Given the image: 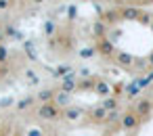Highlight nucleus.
<instances>
[{"label":"nucleus","mask_w":153,"mask_h":136,"mask_svg":"<svg viewBox=\"0 0 153 136\" xmlns=\"http://www.w3.org/2000/svg\"><path fill=\"white\" fill-rule=\"evenodd\" d=\"M105 117H107V111H105L101 105H94V107H90V109H88V113H86V119H88L90 123H94V126H99V123H105Z\"/></svg>","instance_id":"6"},{"label":"nucleus","mask_w":153,"mask_h":136,"mask_svg":"<svg viewBox=\"0 0 153 136\" xmlns=\"http://www.w3.org/2000/svg\"><path fill=\"white\" fill-rule=\"evenodd\" d=\"M53 103L57 105V107H61V109H67V107H71L74 105V98H71V94H67V92H63V90H55V96H53Z\"/></svg>","instance_id":"9"},{"label":"nucleus","mask_w":153,"mask_h":136,"mask_svg":"<svg viewBox=\"0 0 153 136\" xmlns=\"http://www.w3.org/2000/svg\"><path fill=\"white\" fill-rule=\"evenodd\" d=\"M147 65H149V69H153V50L147 55Z\"/></svg>","instance_id":"28"},{"label":"nucleus","mask_w":153,"mask_h":136,"mask_svg":"<svg viewBox=\"0 0 153 136\" xmlns=\"http://www.w3.org/2000/svg\"><path fill=\"white\" fill-rule=\"evenodd\" d=\"M115 65H120V67H124V69H130L132 65H134V57L130 55V52H126V50H117L115 52V57L111 59Z\"/></svg>","instance_id":"7"},{"label":"nucleus","mask_w":153,"mask_h":136,"mask_svg":"<svg viewBox=\"0 0 153 136\" xmlns=\"http://www.w3.org/2000/svg\"><path fill=\"white\" fill-rule=\"evenodd\" d=\"M15 101L13 98H4V101H0V107H2V109H7V107H11Z\"/></svg>","instance_id":"27"},{"label":"nucleus","mask_w":153,"mask_h":136,"mask_svg":"<svg viewBox=\"0 0 153 136\" xmlns=\"http://www.w3.org/2000/svg\"><path fill=\"white\" fill-rule=\"evenodd\" d=\"M0 67H2V63H0Z\"/></svg>","instance_id":"35"},{"label":"nucleus","mask_w":153,"mask_h":136,"mask_svg":"<svg viewBox=\"0 0 153 136\" xmlns=\"http://www.w3.org/2000/svg\"><path fill=\"white\" fill-rule=\"evenodd\" d=\"M124 94H126L128 98H134V96H138V94H140V86H138V82H132V84H128Z\"/></svg>","instance_id":"18"},{"label":"nucleus","mask_w":153,"mask_h":136,"mask_svg":"<svg viewBox=\"0 0 153 136\" xmlns=\"http://www.w3.org/2000/svg\"><path fill=\"white\" fill-rule=\"evenodd\" d=\"M80 2H92V0H80Z\"/></svg>","instance_id":"34"},{"label":"nucleus","mask_w":153,"mask_h":136,"mask_svg":"<svg viewBox=\"0 0 153 136\" xmlns=\"http://www.w3.org/2000/svg\"><path fill=\"white\" fill-rule=\"evenodd\" d=\"M94 82H97V78H82L78 82L76 92H92L94 90Z\"/></svg>","instance_id":"14"},{"label":"nucleus","mask_w":153,"mask_h":136,"mask_svg":"<svg viewBox=\"0 0 153 136\" xmlns=\"http://www.w3.org/2000/svg\"><path fill=\"white\" fill-rule=\"evenodd\" d=\"M138 4H140V7H151L153 0H138Z\"/></svg>","instance_id":"30"},{"label":"nucleus","mask_w":153,"mask_h":136,"mask_svg":"<svg viewBox=\"0 0 153 136\" xmlns=\"http://www.w3.org/2000/svg\"><path fill=\"white\" fill-rule=\"evenodd\" d=\"M130 109L140 117V121L143 119H147L151 113H153V98H149V96H140V98H136L132 105H130Z\"/></svg>","instance_id":"3"},{"label":"nucleus","mask_w":153,"mask_h":136,"mask_svg":"<svg viewBox=\"0 0 153 136\" xmlns=\"http://www.w3.org/2000/svg\"><path fill=\"white\" fill-rule=\"evenodd\" d=\"M117 103H120V98H115V96H107V98H103L101 101V107L109 113V111H117Z\"/></svg>","instance_id":"16"},{"label":"nucleus","mask_w":153,"mask_h":136,"mask_svg":"<svg viewBox=\"0 0 153 136\" xmlns=\"http://www.w3.org/2000/svg\"><path fill=\"white\" fill-rule=\"evenodd\" d=\"M53 96H55V88H42V90H38L36 94H34V98H36V103H51L53 101Z\"/></svg>","instance_id":"13"},{"label":"nucleus","mask_w":153,"mask_h":136,"mask_svg":"<svg viewBox=\"0 0 153 136\" xmlns=\"http://www.w3.org/2000/svg\"><path fill=\"white\" fill-rule=\"evenodd\" d=\"M78 55H80V59H92V57L97 55L94 44H92V46H82V48L78 50Z\"/></svg>","instance_id":"19"},{"label":"nucleus","mask_w":153,"mask_h":136,"mask_svg":"<svg viewBox=\"0 0 153 136\" xmlns=\"http://www.w3.org/2000/svg\"><path fill=\"white\" fill-rule=\"evenodd\" d=\"M140 15H143V9L134 7V4H124V7L117 9V19L120 21H138Z\"/></svg>","instance_id":"5"},{"label":"nucleus","mask_w":153,"mask_h":136,"mask_svg":"<svg viewBox=\"0 0 153 136\" xmlns=\"http://www.w3.org/2000/svg\"><path fill=\"white\" fill-rule=\"evenodd\" d=\"M92 92H94L97 96H101V98H107V96H111V84H109L107 80H97Z\"/></svg>","instance_id":"10"},{"label":"nucleus","mask_w":153,"mask_h":136,"mask_svg":"<svg viewBox=\"0 0 153 136\" xmlns=\"http://www.w3.org/2000/svg\"><path fill=\"white\" fill-rule=\"evenodd\" d=\"M9 59H11V50H9L4 44H0V63H2V65H9Z\"/></svg>","instance_id":"20"},{"label":"nucleus","mask_w":153,"mask_h":136,"mask_svg":"<svg viewBox=\"0 0 153 136\" xmlns=\"http://www.w3.org/2000/svg\"><path fill=\"white\" fill-rule=\"evenodd\" d=\"M36 115H38L40 119H44V121H61V119H63V109L57 107V105L51 101V103H42V105H38Z\"/></svg>","instance_id":"1"},{"label":"nucleus","mask_w":153,"mask_h":136,"mask_svg":"<svg viewBox=\"0 0 153 136\" xmlns=\"http://www.w3.org/2000/svg\"><path fill=\"white\" fill-rule=\"evenodd\" d=\"M105 123H120V109L117 111H109L105 117Z\"/></svg>","instance_id":"21"},{"label":"nucleus","mask_w":153,"mask_h":136,"mask_svg":"<svg viewBox=\"0 0 153 136\" xmlns=\"http://www.w3.org/2000/svg\"><path fill=\"white\" fill-rule=\"evenodd\" d=\"M92 36H94V40H99V38H109V25H105L101 19H97V21L92 23Z\"/></svg>","instance_id":"11"},{"label":"nucleus","mask_w":153,"mask_h":136,"mask_svg":"<svg viewBox=\"0 0 153 136\" xmlns=\"http://www.w3.org/2000/svg\"><path fill=\"white\" fill-rule=\"evenodd\" d=\"M23 136H46V134H44V130H40V128L32 126V128H27V132H25Z\"/></svg>","instance_id":"24"},{"label":"nucleus","mask_w":153,"mask_h":136,"mask_svg":"<svg viewBox=\"0 0 153 136\" xmlns=\"http://www.w3.org/2000/svg\"><path fill=\"white\" fill-rule=\"evenodd\" d=\"M94 50H97V55H101L103 59H113L115 57V44H113V40L111 38H99L97 42H94Z\"/></svg>","instance_id":"4"},{"label":"nucleus","mask_w":153,"mask_h":136,"mask_svg":"<svg viewBox=\"0 0 153 136\" xmlns=\"http://www.w3.org/2000/svg\"><path fill=\"white\" fill-rule=\"evenodd\" d=\"M67 73H71V67H69V65H59L57 71H53V75H57V78H63V75H67Z\"/></svg>","instance_id":"22"},{"label":"nucleus","mask_w":153,"mask_h":136,"mask_svg":"<svg viewBox=\"0 0 153 136\" xmlns=\"http://www.w3.org/2000/svg\"><path fill=\"white\" fill-rule=\"evenodd\" d=\"M149 27H151V32H153V19H151V23H149Z\"/></svg>","instance_id":"33"},{"label":"nucleus","mask_w":153,"mask_h":136,"mask_svg":"<svg viewBox=\"0 0 153 136\" xmlns=\"http://www.w3.org/2000/svg\"><path fill=\"white\" fill-rule=\"evenodd\" d=\"M34 105H36V98H34V96H23V98H19V101L15 103L17 111H27V109H32Z\"/></svg>","instance_id":"15"},{"label":"nucleus","mask_w":153,"mask_h":136,"mask_svg":"<svg viewBox=\"0 0 153 136\" xmlns=\"http://www.w3.org/2000/svg\"><path fill=\"white\" fill-rule=\"evenodd\" d=\"M27 80H30V84H32V86H38V84H40V78H38L32 69H27Z\"/></svg>","instance_id":"25"},{"label":"nucleus","mask_w":153,"mask_h":136,"mask_svg":"<svg viewBox=\"0 0 153 136\" xmlns=\"http://www.w3.org/2000/svg\"><path fill=\"white\" fill-rule=\"evenodd\" d=\"M138 123H140V117L128 107L122 115H120V123H117V130H122V132H134L136 128H138Z\"/></svg>","instance_id":"2"},{"label":"nucleus","mask_w":153,"mask_h":136,"mask_svg":"<svg viewBox=\"0 0 153 136\" xmlns=\"http://www.w3.org/2000/svg\"><path fill=\"white\" fill-rule=\"evenodd\" d=\"M30 2H32V4H44L46 0H30Z\"/></svg>","instance_id":"32"},{"label":"nucleus","mask_w":153,"mask_h":136,"mask_svg":"<svg viewBox=\"0 0 153 136\" xmlns=\"http://www.w3.org/2000/svg\"><path fill=\"white\" fill-rule=\"evenodd\" d=\"M15 4V0H0V13H9Z\"/></svg>","instance_id":"23"},{"label":"nucleus","mask_w":153,"mask_h":136,"mask_svg":"<svg viewBox=\"0 0 153 136\" xmlns=\"http://www.w3.org/2000/svg\"><path fill=\"white\" fill-rule=\"evenodd\" d=\"M76 88H78V80L74 78V73H69V75L63 78V84H61L59 90H63V92H67V94H74Z\"/></svg>","instance_id":"12"},{"label":"nucleus","mask_w":153,"mask_h":136,"mask_svg":"<svg viewBox=\"0 0 153 136\" xmlns=\"http://www.w3.org/2000/svg\"><path fill=\"white\" fill-rule=\"evenodd\" d=\"M4 40H7V34H4L2 27H0V44H4Z\"/></svg>","instance_id":"31"},{"label":"nucleus","mask_w":153,"mask_h":136,"mask_svg":"<svg viewBox=\"0 0 153 136\" xmlns=\"http://www.w3.org/2000/svg\"><path fill=\"white\" fill-rule=\"evenodd\" d=\"M126 82H115V84H111V96H115V98H120V94H124L126 92Z\"/></svg>","instance_id":"17"},{"label":"nucleus","mask_w":153,"mask_h":136,"mask_svg":"<svg viewBox=\"0 0 153 136\" xmlns=\"http://www.w3.org/2000/svg\"><path fill=\"white\" fill-rule=\"evenodd\" d=\"M109 34H111L113 38H117V36H122L124 32H122V30H109Z\"/></svg>","instance_id":"29"},{"label":"nucleus","mask_w":153,"mask_h":136,"mask_svg":"<svg viewBox=\"0 0 153 136\" xmlns=\"http://www.w3.org/2000/svg\"><path fill=\"white\" fill-rule=\"evenodd\" d=\"M151 19H153V17H151L149 13H145V11H143V15L138 17V23H143V25H149V23H151Z\"/></svg>","instance_id":"26"},{"label":"nucleus","mask_w":153,"mask_h":136,"mask_svg":"<svg viewBox=\"0 0 153 136\" xmlns=\"http://www.w3.org/2000/svg\"><path fill=\"white\" fill-rule=\"evenodd\" d=\"M84 115H86V111L82 107H76V105L63 109V119L65 121H80V119H84Z\"/></svg>","instance_id":"8"}]
</instances>
